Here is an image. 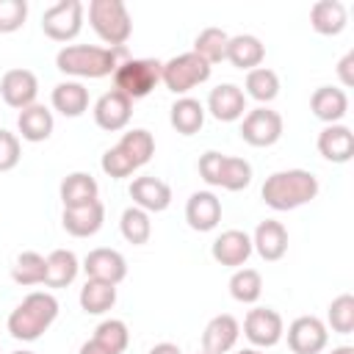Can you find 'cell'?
Wrapping results in <instances>:
<instances>
[{"instance_id":"cell-1","label":"cell","mask_w":354,"mask_h":354,"mask_svg":"<svg viewBox=\"0 0 354 354\" xmlns=\"http://www.w3.org/2000/svg\"><path fill=\"white\" fill-rule=\"evenodd\" d=\"M127 58L124 47H97V44H66L55 55V66L72 77H108Z\"/></svg>"},{"instance_id":"cell-2","label":"cell","mask_w":354,"mask_h":354,"mask_svg":"<svg viewBox=\"0 0 354 354\" xmlns=\"http://www.w3.org/2000/svg\"><path fill=\"white\" fill-rule=\"evenodd\" d=\"M318 177L307 169H282V171H274L266 177L263 188H260V196L263 202L277 210V213H285V210H296L307 202H313L318 196Z\"/></svg>"},{"instance_id":"cell-3","label":"cell","mask_w":354,"mask_h":354,"mask_svg":"<svg viewBox=\"0 0 354 354\" xmlns=\"http://www.w3.org/2000/svg\"><path fill=\"white\" fill-rule=\"evenodd\" d=\"M55 318H58V299L47 290H33L11 310L6 326L14 340L30 343V340H39L53 326Z\"/></svg>"},{"instance_id":"cell-4","label":"cell","mask_w":354,"mask_h":354,"mask_svg":"<svg viewBox=\"0 0 354 354\" xmlns=\"http://www.w3.org/2000/svg\"><path fill=\"white\" fill-rule=\"evenodd\" d=\"M88 22L108 47H124V41L133 33V19L122 0H91Z\"/></svg>"},{"instance_id":"cell-5","label":"cell","mask_w":354,"mask_h":354,"mask_svg":"<svg viewBox=\"0 0 354 354\" xmlns=\"http://www.w3.org/2000/svg\"><path fill=\"white\" fill-rule=\"evenodd\" d=\"M160 72L163 64L158 58H124L113 72V88L127 100H141L160 83Z\"/></svg>"},{"instance_id":"cell-6","label":"cell","mask_w":354,"mask_h":354,"mask_svg":"<svg viewBox=\"0 0 354 354\" xmlns=\"http://www.w3.org/2000/svg\"><path fill=\"white\" fill-rule=\"evenodd\" d=\"M207 77H210V64L205 58H199L194 50L169 58L160 72V83L171 94H180V97H188V91L196 88L199 83H205Z\"/></svg>"},{"instance_id":"cell-7","label":"cell","mask_w":354,"mask_h":354,"mask_svg":"<svg viewBox=\"0 0 354 354\" xmlns=\"http://www.w3.org/2000/svg\"><path fill=\"white\" fill-rule=\"evenodd\" d=\"M83 3L80 0H58L41 14V30L53 41H72L83 28Z\"/></svg>"},{"instance_id":"cell-8","label":"cell","mask_w":354,"mask_h":354,"mask_svg":"<svg viewBox=\"0 0 354 354\" xmlns=\"http://www.w3.org/2000/svg\"><path fill=\"white\" fill-rule=\"evenodd\" d=\"M241 138L249 147H274L282 138V116L277 111H271L268 105H257L252 111L243 113L241 122Z\"/></svg>"},{"instance_id":"cell-9","label":"cell","mask_w":354,"mask_h":354,"mask_svg":"<svg viewBox=\"0 0 354 354\" xmlns=\"http://www.w3.org/2000/svg\"><path fill=\"white\" fill-rule=\"evenodd\" d=\"M243 335L254 348H271L285 335L282 315L277 310H271V307H254L243 318Z\"/></svg>"},{"instance_id":"cell-10","label":"cell","mask_w":354,"mask_h":354,"mask_svg":"<svg viewBox=\"0 0 354 354\" xmlns=\"http://www.w3.org/2000/svg\"><path fill=\"white\" fill-rule=\"evenodd\" d=\"M329 343L326 324L315 315H299L288 326V346L293 354H321Z\"/></svg>"},{"instance_id":"cell-11","label":"cell","mask_w":354,"mask_h":354,"mask_svg":"<svg viewBox=\"0 0 354 354\" xmlns=\"http://www.w3.org/2000/svg\"><path fill=\"white\" fill-rule=\"evenodd\" d=\"M0 97L8 108H28L36 102L39 97V80L30 69L25 66H17V69H8L3 77H0Z\"/></svg>"},{"instance_id":"cell-12","label":"cell","mask_w":354,"mask_h":354,"mask_svg":"<svg viewBox=\"0 0 354 354\" xmlns=\"http://www.w3.org/2000/svg\"><path fill=\"white\" fill-rule=\"evenodd\" d=\"M83 271L88 279H100V282H111L119 285L127 277V260L122 252L108 249V246H97L83 257Z\"/></svg>"},{"instance_id":"cell-13","label":"cell","mask_w":354,"mask_h":354,"mask_svg":"<svg viewBox=\"0 0 354 354\" xmlns=\"http://www.w3.org/2000/svg\"><path fill=\"white\" fill-rule=\"evenodd\" d=\"M133 116V100H127L122 91L111 88L105 91L97 102H94V122L100 130H108V133H116V130H124L127 122Z\"/></svg>"},{"instance_id":"cell-14","label":"cell","mask_w":354,"mask_h":354,"mask_svg":"<svg viewBox=\"0 0 354 354\" xmlns=\"http://www.w3.org/2000/svg\"><path fill=\"white\" fill-rule=\"evenodd\" d=\"M210 254L218 266L227 268H243V263L252 257V235H246L243 230H224L213 246Z\"/></svg>"},{"instance_id":"cell-15","label":"cell","mask_w":354,"mask_h":354,"mask_svg":"<svg viewBox=\"0 0 354 354\" xmlns=\"http://www.w3.org/2000/svg\"><path fill=\"white\" fill-rule=\"evenodd\" d=\"M185 221L196 232H210L221 221V199L213 191H194L185 202Z\"/></svg>"},{"instance_id":"cell-16","label":"cell","mask_w":354,"mask_h":354,"mask_svg":"<svg viewBox=\"0 0 354 354\" xmlns=\"http://www.w3.org/2000/svg\"><path fill=\"white\" fill-rule=\"evenodd\" d=\"M207 111L218 122H238L246 111V94L235 83H218L207 94Z\"/></svg>"},{"instance_id":"cell-17","label":"cell","mask_w":354,"mask_h":354,"mask_svg":"<svg viewBox=\"0 0 354 354\" xmlns=\"http://www.w3.org/2000/svg\"><path fill=\"white\" fill-rule=\"evenodd\" d=\"M241 337V324L235 321V315L230 313H221V315H213L202 332V351L207 354H227L235 348Z\"/></svg>"},{"instance_id":"cell-18","label":"cell","mask_w":354,"mask_h":354,"mask_svg":"<svg viewBox=\"0 0 354 354\" xmlns=\"http://www.w3.org/2000/svg\"><path fill=\"white\" fill-rule=\"evenodd\" d=\"M102 221H105V205L100 199L88 202V205H80V207H64V216H61V224L72 238L97 235Z\"/></svg>"},{"instance_id":"cell-19","label":"cell","mask_w":354,"mask_h":354,"mask_svg":"<svg viewBox=\"0 0 354 354\" xmlns=\"http://www.w3.org/2000/svg\"><path fill=\"white\" fill-rule=\"evenodd\" d=\"M252 252H257L266 263L282 260L288 252V230L282 221L277 218H266L257 224L254 235H252Z\"/></svg>"},{"instance_id":"cell-20","label":"cell","mask_w":354,"mask_h":354,"mask_svg":"<svg viewBox=\"0 0 354 354\" xmlns=\"http://www.w3.org/2000/svg\"><path fill=\"white\" fill-rule=\"evenodd\" d=\"M130 199L147 213H163L171 205V188L158 177H136L130 183Z\"/></svg>"},{"instance_id":"cell-21","label":"cell","mask_w":354,"mask_h":354,"mask_svg":"<svg viewBox=\"0 0 354 354\" xmlns=\"http://www.w3.org/2000/svg\"><path fill=\"white\" fill-rule=\"evenodd\" d=\"M310 111L326 124H340V119L348 113V97L337 86H318L310 97Z\"/></svg>"},{"instance_id":"cell-22","label":"cell","mask_w":354,"mask_h":354,"mask_svg":"<svg viewBox=\"0 0 354 354\" xmlns=\"http://www.w3.org/2000/svg\"><path fill=\"white\" fill-rule=\"evenodd\" d=\"M318 152L332 163H348L354 158V133L346 124H326L318 133Z\"/></svg>"},{"instance_id":"cell-23","label":"cell","mask_w":354,"mask_h":354,"mask_svg":"<svg viewBox=\"0 0 354 354\" xmlns=\"http://www.w3.org/2000/svg\"><path fill=\"white\" fill-rule=\"evenodd\" d=\"M53 127H55V119H53V111L33 102L28 108L19 111L17 116V130L22 136V141H30V144H41L53 136Z\"/></svg>"},{"instance_id":"cell-24","label":"cell","mask_w":354,"mask_h":354,"mask_svg":"<svg viewBox=\"0 0 354 354\" xmlns=\"http://www.w3.org/2000/svg\"><path fill=\"white\" fill-rule=\"evenodd\" d=\"M50 102L61 116L77 119V116H83L88 111V88L80 80H64V83H58L53 88Z\"/></svg>"},{"instance_id":"cell-25","label":"cell","mask_w":354,"mask_h":354,"mask_svg":"<svg viewBox=\"0 0 354 354\" xmlns=\"http://www.w3.org/2000/svg\"><path fill=\"white\" fill-rule=\"evenodd\" d=\"M346 22H348V11H346V6L340 0H318L310 8V25L321 36H337V33H343Z\"/></svg>"},{"instance_id":"cell-26","label":"cell","mask_w":354,"mask_h":354,"mask_svg":"<svg viewBox=\"0 0 354 354\" xmlns=\"http://www.w3.org/2000/svg\"><path fill=\"white\" fill-rule=\"evenodd\" d=\"M266 58V47L257 36L252 33H238V36H230V44H227V61L238 69H254L260 66Z\"/></svg>"},{"instance_id":"cell-27","label":"cell","mask_w":354,"mask_h":354,"mask_svg":"<svg viewBox=\"0 0 354 354\" xmlns=\"http://www.w3.org/2000/svg\"><path fill=\"white\" fill-rule=\"evenodd\" d=\"M100 185L88 171H72L61 180V202L64 207H80L88 202H97Z\"/></svg>"},{"instance_id":"cell-28","label":"cell","mask_w":354,"mask_h":354,"mask_svg":"<svg viewBox=\"0 0 354 354\" xmlns=\"http://www.w3.org/2000/svg\"><path fill=\"white\" fill-rule=\"evenodd\" d=\"M169 122L180 136H194L205 124V105L194 97H180L169 111Z\"/></svg>"},{"instance_id":"cell-29","label":"cell","mask_w":354,"mask_h":354,"mask_svg":"<svg viewBox=\"0 0 354 354\" xmlns=\"http://www.w3.org/2000/svg\"><path fill=\"white\" fill-rule=\"evenodd\" d=\"M80 271L77 254L69 249H55L47 254V274H44V285L47 288H66L75 282Z\"/></svg>"},{"instance_id":"cell-30","label":"cell","mask_w":354,"mask_h":354,"mask_svg":"<svg viewBox=\"0 0 354 354\" xmlns=\"http://www.w3.org/2000/svg\"><path fill=\"white\" fill-rule=\"evenodd\" d=\"M80 307L88 315H102L116 304V285L111 282H100V279H86V285L80 288Z\"/></svg>"},{"instance_id":"cell-31","label":"cell","mask_w":354,"mask_h":354,"mask_svg":"<svg viewBox=\"0 0 354 354\" xmlns=\"http://www.w3.org/2000/svg\"><path fill=\"white\" fill-rule=\"evenodd\" d=\"M243 86H246V91H243L246 97L257 100L260 105H268L279 94V75L274 69H268V66H254V69L246 72V83Z\"/></svg>"},{"instance_id":"cell-32","label":"cell","mask_w":354,"mask_h":354,"mask_svg":"<svg viewBox=\"0 0 354 354\" xmlns=\"http://www.w3.org/2000/svg\"><path fill=\"white\" fill-rule=\"evenodd\" d=\"M116 147L133 160L136 169H141L144 163H149L152 155H155V138H152V133L144 130V127H133V130H127V133L119 138Z\"/></svg>"},{"instance_id":"cell-33","label":"cell","mask_w":354,"mask_h":354,"mask_svg":"<svg viewBox=\"0 0 354 354\" xmlns=\"http://www.w3.org/2000/svg\"><path fill=\"white\" fill-rule=\"evenodd\" d=\"M119 230H122V238L133 246H141L149 241L152 235V221H149V213L130 205L122 210V218H119Z\"/></svg>"},{"instance_id":"cell-34","label":"cell","mask_w":354,"mask_h":354,"mask_svg":"<svg viewBox=\"0 0 354 354\" xmlns=\"http://www.w3.org/2000/svg\"><path fill=\"white\" fill-rule=\"evenodd\" d=\"M44 274H47V257H41L39 252H22L11 266V279L25 288L44 285Z\"/></svg>"},{"instance_id":"cell-35","label":"cell","mask_w":354,"mask_h":354,"mask_svg":"<svg viewBox=\"0 0 354 354\" xmlns=\"http://www.w3.org/2000/svg\"><path fill=\"white\" fill-rule=\"evenodd\" d=\"M227 44H230V33L227 30H221V28H205L194 39V53L213 66V64H218V61L227 58Z\"/></svg>"},{"instance_id":"cell-36","label":"cell","mask_w":354,"mask_h":354,"mask_svg":"<svg viewBox=\"0 0 354 354\" xmlns=\"http://www.w3.org/2000/svg\"><path fill=\"white\" fill-rule=\"evenodd\" d=\"M263 293V277L254 268H235L230 277V296L241 304H254Z\"/></svg>"},{"instance_id":"cell-37","label":"cell","mask_w":354,"mask_h":354,"mask_svg":"<svg viewBox=\"0 0 354 354\" xmlns=\"http://www.w3.org/2000/svg\"><path fill=\"white\" fill-rule=\"evenodd\" d=\"M249 183H252V163L246 158L224 155L218 188H224V191H243V188H249Z\"/></svg>"},{"instance_id":"cell-38","label":"cell","mask_w":354,"mask_h":354,"mask_svg":"<svg viewBox=\"0 0 354 354\" xmlns=\"http://www.w3.org/2000/svg\"><path fill=\"white\" fill-rule=\"evenodd\" d=\"M94 340L100 346H105L111 354H122L130 343V332H127V324L119 321V318H105L97 329H94Z\"/></svg>"},{"instance_id":"cell-39","label":"cell","mask_w":354,"mask_h":354,"mask_svg":"<svg viewBox=\"0 0 354 354\" xmlns=\"http://www.w3.org/2000/svg\"><path fill=\"white\" fill-rule=\"evenodd\" d=\"M326 324L337 335H351L354 332V296L351 293H340L337 299H332L329 313H326Z\"/></svg>"},{"instance_id":"cell-40","label":"cell","mask_w":354,"mask_h":354,"mask_svg":"<svg viewBox=\"0 0 354 354\" xmlns=\"http://www.w3.org/2000/svg\"><path fill=\"white\" fill-rule=\"evenodd\" d=\"M28 19L25 0H0V33H14Z\"/></svg>"},{"instance_id":"cell-41","label":"cell","mask_w":354,"mask_h":354,"mask_svg":"<svg viewBox=\"0 0 354 354\" xmlns=\"http://www.w3.org/2000/svg\"><path fill=\"white\" fill-rule=\"evenodd\" d=\"M100 166H102V171H105L111 180H122V177H130V174L136 171L133 160H130V158H127V155H124L119 147L105 149V155H102Z\"/></svg>"},{"instance_id":"cell-42","label":"cell","mask_w":354,"mask_h":354,"mask_svg":"<svg viewBox=\"0 0 354 354\" xmlns=\"http://www.w3.org/2000/svg\"><path fill=\"white\" fill-rule=\"evenodd\" d=\"M22 158V144L19 136L0 130V171H11Z\"/></svg>"},{"instance_id":"cell-43","label":"cell","mask_w":354,"mask_h":354,"mask_svg":"<svg viewBox=\"0 0 354 354\" xmlns=\"http://www.w3.org/2000/svg\"><path fill=\"white\" fill-rule=\"evenodd\" d=\"M221 163H224V155L216 152V149H207L199 158V177L207 185H218V180H221Z\"/></svg>"},{"instance_id":"cell-44","label":"cell","mask_w":354,"mask_h":354,"mask_svg":"<svg viewBox=\"0 0 354 354\" xmlns=\"http://www.w3.org/2000/svg\"><path fill=\"white\" fill-rule=\"evenodd\" d=\"M337 77H340V83L348 88V86H354V50H348L340 61H337Z\"/></svg>"},{"instance_id":"cell-45","label":"cell","mask_w":354,"mask_h":354,"mask_svg":"<svg viewBox=\"0 0 354 354\" xmlns=\"http://www.w3.org/2000/svg\"><path fill=\"white\" fill-rule=\"evenodd\" d=\"M77 354H111V351H108L105 346H100V343L91 337V340H86V343L80 346V351H77Z\"/></svg>"},{"instance_id":"cell-46","label":"cell","mask_w":354,"mask_h":354,"mask_svg":"<svg viewBox=\"0 0 354 354\" xmlns=\"http://www.w3.org/2000/svg\"><path fill=\"white\" fill-rule=\"evenodd\" d=\"M149 354H183V351H180L177 343H158V346L149 348Z\"/></svg>"},{"instance_id":"cell-47","label":"cell","mask_w":354,"mask_h":354,"mask_svg":"<svg viewBox=\"0 0 354 354\" xmlns=\"http://www.w3.org/2000/svg\"><path fill=\"white\" fill-rule=\"evenodd\" d=\"M332 354H354V346H337L332 348Z\"/></svg>"},{"instance_id":"cell-48","label":"cell","mask_w":354,"mask_h":354,"mask_svg":"<svg viewBox=\"0 0 354 354\" xmlns=\"http://www.w3.org/2000/svg\"><path fill=\"white\" fill-rule=\"evenodd\" d=\"M238 354H263V351H260V348H241Z\"/></svg>"},{"instance_id":"cell-49","label":"cell","mask_w":354,"mask_h":354,"mask_svg":"<svg viewBox=\"0 0 354 354\" xmlns=\"http://www.w3.org/2000/svg\"><path fill=\"white\" fill-rule=\"evenodd\" d=\"M11 354H33V351H11Z\"/></svg>"},{"instance_id":"cell-50","label":"cell","mask_w":354,"mask_h":354,"mask_svg":"<svg viewBox=\"0 0 354 354\" xmlns=\"http://www.w3.org/2000/svg\"><path fill=\"white\" fill-rule=\"evenodd\" d=\"M196 354H207V351H196Z\"/></svg>"},{"instance_id":"cell-51","label":"cell","mask_w":354,"mask_h":354,"mask_svg":"<svg viewBox=\"0 0 354 354\" xmlns=\"http://www.w3.org/2000/svg\"><path fill=\"white\" fill-rule=\"evenodd\" d=\"M0 354H3V351H0Z\"/></svg>"}]
</instances>
